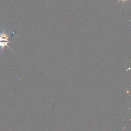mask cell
Instances as JSON below:
<instances>
[{"mask_svg": "<svg viewBox=\"0 0 131 131\" xmlns=\"http://www.w3.org/2000/svg\"><path fill=\"white\" fill-rule=\"evenodd\" d=\"M14 33L13 32L11 34H7L5 31H2V32H0V48L1 49H4L5 47L7 46L9 49H11V48L8 46V43L10 41L9 38L11 36V35H12Z\"/></svg>", "mask_w": 131, "mask_h": 131, "instance_id": "1", "label": "cell"}, {"mask_svg": "<svg viewBox=\"0 0 131 131\" xmlns=\"http://www.w3.org/2000/svg\"><path fill=\"white\" fill-rule=\"evenodd\" d=\"M119 2H122V3H123V2H127L128 0H118Z\"/></svg>", "mask_w": 131, "mask_h": 131, "instance_id": "2", "label": "cell"}]
</instances>
